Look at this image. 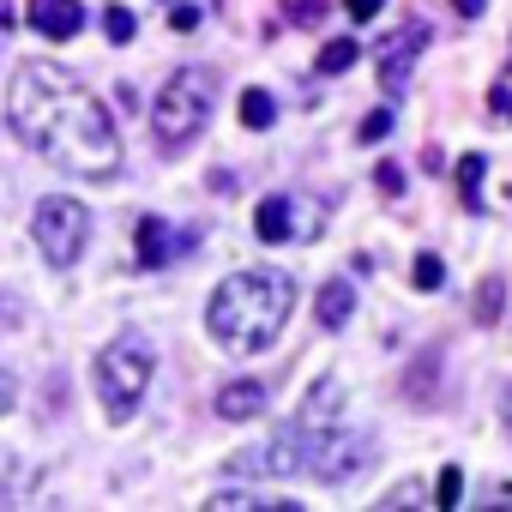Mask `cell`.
Instances as JSON below:
<instances>
[{"label":"cell","instance_id":"cell-1","mask_svg":"<svg viewBox=\"0 0 512 512\" xmlns=\"http://www.w3.org/2000/svg\"><path fill=\"white\" fill-rule=\"evenodd\" d=\"M7 127L49 157L67 175L85 181H109L121 169V133L115 115L103 109V97L91 85H79L67 67L55 61H25L7 85Z\"/></svg>","mask_w":512,"mask_h":512},{"label":"cell","instance_id":"cell-2","mask_svg":"<svg viewBox=\"0 0 512 512\" xmlns=\"http://www.w3.org/2000/svg\"><path fill=\"white\" fill-rule=\"evenodd\" d=\"M290 308H296V278L278 272V266H253V272H235V278L217 284V296L205 308V326L223 350L260 356V350L278 344Z\"/></svg>","mask_w":512,"mask_h":512},{"label":"cell","instance_id":"cell-3","mask_svg":"<svg viewBox=\"0 0 512 512\" xmlns=\"http://www.w3.org/2000/svg\"><path fill=\"white\" fill-rule=\"evenodd\" d=\"M151 368H157V350L145 344V332H121L115 344H103V356H97V398H103L109 422H133L139 398L151 392Z\"/></svg>","mask_w":512,"mask_h":512},{"label":"cell","instance_id":"cell-4","mask_svg":"<svg viewBox=\"0 0 512 512\" xmlns=\"http://www.w3.org/2000/svg\"><path fill=\"white\" fill-rule=\"evenodd\" d=\"M211 103H217V79H211L205 67H181V73L151 97V127H157L163 151H181L193 133H205Z\"/></svg>","mask_w":512,"mask_h":512},{"label":"cell","instance_id":"cell-5","mask_svg":"<svg viewBox=\"0 0 512 512\" xmlns=\"http://www.w3.org/2000/svg\"><path fill=\"white\" fill-rule=\"evenodd\" d=\"M31 235H37V247H43V260L67 272L79 253H85V241H91V211H85L73 193H49V199L37 205V217H31Z\"/></svg>","mask_w":512,"mask_h":512},{"label":"cell","instance_id":"cell-6","mask_svg":"<svg viewBox=\"0 0 512 512\" xmlns=\"http://www.w3.org/2000/svg\"><path fill=\"white\" fill-rule=\"evenodd\" d=\"M428 37H434V31H428L422 19H416V25H404L398 37H386V49H380V85H386L392 97L404 91L410 67H416V61H422V49H428Z\"/></svg>","mask_w":512,"mask_h":512},{"label":"cell","instance_id":"cell-7","mask_svg":"<svg viewBox=\"0 0 512 512\" xmlns=\"http://www.w3.org/2000/svg\"><path fill=\"white\" fill-rule=\"evenodd\" d=\"M79 25H85V7H79V0H31V31H37V37L67 43V37H79Z\"/></svg>","mask_w":512,"mask_h":512},{"label":"cell","instance_id":"cell-8","mask_svg":"<svg viewBox=\"0 0 512 512\" xmlns=\"http://www.w3.org/2000/svg\"><path fill=\"white\" fill-rule=\"evenodd\" d=\"M266 410V386L260 380H229L223 392H217V416L223 422H253Z\"/></svg>","mask_w":512,"mask_h":512},{"label":"cell","instance_id":"cell-9","mask_svg":"<svg viewBox=\"0 0 512 512\" xmlns=\"http://www.w3.org/2000/svg\"><path fill=\"white\" fill-rule=\"evenodd\" d=\"M314 314H320V326H326V332H344V320L356 314V284H350V278H326V284H320Z\"/></svg>","mask_w":512,"mask_h":512},{"label":"cell","instance_id":"cell-10","mask_svg":"<svg viewBox=\"0 0 512 512\" xmlns=\"http://www.w3.org/2000/svg\"><path fill=\"white\" fill-rule=\"evenodd\" d=\"M253 235H260L266 247L290 241V193H272V199H260V217H253Z\"/></svg>","mask_w":512,"mask_h":512},{"label":"cell","instance_id":"cell-11","mask_svg":"<svg viewBox=\"0 0 512 512\" xmlns=\"http://www.w3.org/2000/svg\"><path fill=\"white\" fill-rule=\"evenodd\" d=\"M434 368H440V350H422V356L410 362V374H404V386H398V392H404L410 404H434V392H428Z\"/></svg>","mask_w":512,"mask_h":512},{"label":"cell","instance_id":"cell-12","mask_svg":"<svg viewBox=\"0 0 512 512\" xmlns=\"http://www.w3.org/2000/svg\"><path fill=\"white\" fill-rule=\"evenodd\" d=\"M139 260L145 266H163L169 260V223L163 217H139Z\"/></svg>","mask_w":512,"mask_h":512},{"label":"cell","instance_id":"cell-13","mask_svg":"<svg viewBox=\"0 0 512 512\" xmlns=\"http://www.w3.org/2000/svg\"><path fill=\"white\" fill-rule=\"evenodd\" d=\"M356 61H362V43H356V37H332V43L320 49V73H326V79H338V73H350Z\"/></svg>","mask_w":512,"mask_h":512},{"label":"cell","instance_id":"cell-14","mask_svg":"<svg viewBox=\"0 0 512 512\" xmlns=\"http://www.w3.org/2000/svg\"><path fill=\"white\" fill-rule=\"evenodd\" d=\"M272 121H278V97H272V91H247V97H241V127L266 133Z\"/></svg>","mask_w":512,"mask_h":512},{"label":"cell","instance_id":"cell-15","mask_svg":"<svg viewBox=\"0 0 512 512\" xmlns=\"http://www.w3.org/2000/svg\"><path fill=\"white\" fill-rule=\"evenodd\" d=\"M410 284H416V290H440V284H446V266H440V253H416V266H410Z\"/></svg>","mask_w":512,"mask_h":512},{"label":"cell","instance_id":"cell-16","mask_svg":"<svg viewBox=\"0 0 512 512\" xmlns=\"http://www.w3.org/2000/svg\"><path fill=\"white\" fill-rule=\"evenodd\" d=\"M211 506H296L284 494H253V488H235V494H211Z\"/></svg>","mask_w":512,"mask_h":512},{"label":"cell","instance_id":"cell-17","mask_svg":"<svg viewBox=\"0 0 512 512\" xmlns=\"http://www.w3.org/2000/svg\"><path fill=\"white\" fill-rule=\"evenodd\" d=\"M326 7H332V0H284V19L290 25H320Z\"/></svg>","mask_w":512,"mask_h":512},{"label":"cell","instance_id":"cell-18","mask_svg":"<svg viewBox=\"0 0 512 512\" xmlns=\"http://www.w3.org/2000/svg\"><path fill=\"white\" fill-rule=\"evenodd\" d=\"M103 31H109V43H133V13L127 7H103Z\"/></svg>","mask_w":512,"mask_h":512},{"label":"cell","instance_id":"cell-19","mask_svg":"<svg viewBox=\"0 0 512 512\" xmlns=\"http://www.w3.org/2000/svg\"><path fill=\"white\" fill-rule=\"evenodd\" d=\"M482 175H488V157H476V151H470V157L458 163V187H464V199H470V205H476V187H482Z\"/></svg>","mask_w":512,"mask_h":512},{"label":"cell","instance_id":"cell-20","mask_svg":"<svg viewBox=\"0 0 512 512\" xmlns=\"http://www.w3.org/2000/svg\"><path fill=\"white\" fill-rule=\"evenodd\" d=\"M500 308H506V290H500V284H494V278H488V284H482V290H476V320H482V326H488V320H494V314H500Z\"/></svg>","mask_w":512,"mask_h":512},{"label":"cell","instance_id":"cell-21","mask_svg":"<svg viewBox=\"0 0 512 512\" xmlns=\"http://www.w3.org/2000/svg\"><path fill=\"white\" fill-rule=\"evenodd\" d=\"M386 133H392V109H374V115L356 127V139H362V145H380Z\"/></svg>","mask_w":512,"mask_h":512},{"label":"cell","instance_id":"cell-22","mask_svg":"<svg viewBox=\"0 0 512 512\" xmlns=\"http://www.w3.org/2000/svg\"><path fill=\"white\" fill-rule=\"evenodd\" d=\"M458 494H464V476H458V470H440V482H434V506H458Z\"/></svg>","mask_w":512,"mask_h":512},{"label":"cell","instance_id":"cell-23","mask_svg":"<svg viewBox=\"0 0 512 512\" xmlns=\"http://www.w3.org/2000/svg\"><path fill=\"white\" fill-rule=\"evenodd\" d=\"M19 326H25V302L0 290V332H19Z\"/></svg>","mask_w":512,"mask_h":512},{"label":"cell","instance_id":"cell-24","mask_svg":"<svg viewBox=\"0 0 512 512\" xmlns=\"http://www.w3.org/2000/svg\"><path fill=\"white\" fill-rule=\"evenodd\" d=\"M374 181H380V193H392V199L404 193V169H398V163H380V169H374Z\"/></svg>","mask_w":512,"mask_h":512},{"label":"cell","instance_id":"cell-25","mask_svg":"<svg viewBox=\"0 0 512 512\" xmlns=\"http://www.w3.org/2000/svg\"><path fill=\"white\" fill-rule=\"evenodd\" d=\"M19 404V380H13V368H0V416H7Z\"/></svg>","mask_w":512,"mask_h":512},{"label":"cell","instance_id":"cell-26","mask_svg":"<svg viewBox=\"0 0 512 512\" xmlns=\"http://www.w3.org/2000/svg\"><path fill=\"white\" fill-rule=\"evenodd\" d=\"M344 7H350V19H374V13L386 7V0H344Z\"/></svg>","mask_w":512,"mask_h":512},{"label":"cell","instance_id":"cell-27","mask_svg":"<svg viewBox=\"0 0 512 512\" xmlns=\"http://www.w3.org/2000/svg\"><path fill=\"white\" fill-rule=\"evenodd\" d=\"M199 25V7H175V31H193Z\"/></svg>","mask_w":512,"mask_h":512},{"label":"cell","instance_id":"cell-28","mask_svg":"<svg viewBox=\"0 0 512 512\" xmlns=\"http://www.w3.org/2000/svg\"><path fill=\"white\" fill-rule=\"evenodd\" d=\"M416 500H422L416 488H392V494H386V506H416Z\"/></svg>","mask_w":512,"mask_h":512},{"label":"cell","instance_id":"cell-29","mask_svg":"<svg viewBox=\"0 0 512 512\" xmlns=\"http://www.w3.org/2000/svg\"><path fill=\"white\" fill-rule=\"evenodd\" d=\"M19 25V13H13V0H0V31H13Z\"/></svg>","mask_w":512,"mask_h":512},{"label":"cell","instance_id":"cell-30","mask_svg":"<svg viewBox=\"0 0 512 512\" xmlns=\"http://www.w3.org/2000/svg\"><path fill=\"white\" fill-rule=\"evenodd\" d=\"M452 7H458V13H464V19H476V13H482V7H488V0H452Z\"/></svg>","mask_w":512,"mask_h":512}]
</instances>
